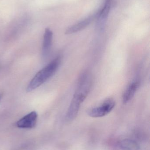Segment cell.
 I'll list each match as a JSON object with an SVG mask.
<instances>
[{
	"instance_id": "1",
	"label": "cell",
	"mask_w": 150,
	"mask_h": 150,
	"mask_svg": "<svg viewBox=\"0 0 150 150\" xmlns=\"http://www.w3.org/2000/svg\"><path fill=\"white\" fill-rule=\"evenodd\" d=\"M60 62L61 57L58 56L38 72L28 84L26 91H32L45 83L56 73Z\"/></svg>"
},
{
	"instance_id": "2",
	"label": "cell",
	"mask_w": 150,
	"mask_h": 150,
	"mask_svg": "<svg viewBox=\"0 0 150 150\" xmlns=\"http://www.w3.org/2000/svg\"><path fill=\"white\" fill-rule=\"evenodd\" d=\"M92 82V77L90 74L87 72L83 73L78 79L76 89L73 96L83 103L90 91Z\"/></svg>"
},
{
	"instance_id": "3",
	"label": "cell",
	"mask_w": 150,
	"mask_h": 150,
	"mask_svg": "<svg viewBox=\"0 0 150 150\" xmlns=\"http://www.w3.org/2000/svg\"><path fill=\"white\" fill-rule=\"evenodd\" d=\"M115 106V101L112 98H108L98 106L88 110L87 114L93 118L104 117L111 112Z\"/></svg>"
},
{
	"instance_id": "4",
	"label": "cell",
	"mask_w": 150,
	"mask_h": 150,
	"mask_svg": "<svg viewBox=\"0 0 150 150\" xmlns=\"http://www.w3.org/2000/svg\"><path fill=\"white\" fill-rule=\"evenodd\" d=\"M38 116L37 113L35 111H33L18 121L16 125L19 128H33L37 123Z\"/></svg>"
},
{
	"instance_id": "5",
	"label": "cell",
	"mask_w": 150,
	"mask_h": 150,
	"mask_svg": "<svg viewBox=\"0 0 150 150\" xmlns=\"http://www.w3.org/2000/svg\"><path fill=\"white\" fill-rule=\"evenodd\" d=\"M98 16L99 11L94 15L90 16L84 20L71 25L66 30L65 34L70 35L82 30L91 23L93 19H95L97 17H98Z\"/></svg>"
},
{
	"instance_id": "6",
	"label": "cell",
	"mask_w": 150,
	"mask_h": 150,
	"mask_svg": "<svg viewBox=\"0 0 150 150\" xmlns=\"http://www.w3.org/2000/svg\"><path fill=\"white\" fill-rule=\"evenodd\" d=\"M53 33L49 28L45 30L42 47V55L44 58L48 57L51 52L53 43Z\"/></svg>"
},
{
	"instance_id": "7",
	"label": "cell",
	"mask_w": 150,
	"mask_h": 150,
	"mask_svg": "<svg viewBox=\"0 0 150 150\" xmlns=\"http://www.w3.org/2000/svg\"><path fill=\"white\" fill-rule=\"evenodd\" d=\"M140 86V81L135 80L129 83L122 95V101L127 104L132 99Z\"/></svg>"
},
{
	"instance_id": "8",
	"label": "cell",
	"mask_w": 150,
	"mask_h": 150,
	"mask_svg": "<svg viewBox=\"0 0 150 150\" xmlns=\"http://www.w3.org/2000/svg\"><path fill=\"white\" fill-rule=\"evenodd\" d=\"M82 104L80 100L75 97H73L66 114V120L68 121H71L76 118Z\"/></svg>"
},
{
	"instance_id": "9",
	"label": "cell",
	"mask_w": 150,
	"mask_h": 150,
	"mask_svg": "<svg viewBox=\"0 0 150 150\" xmlns=\"http://www.w3.org/2000/svg\"><path fill=\"white\" fill-rule=\"evenodd\" d=\"M120 147L125 150H138L139 149V146L136 142L127 139L122 141Z\"/></svg>"
},
{
	"instance_id": "10",
	"label": "cell",
	"mask_w": 150,
	"mask_h": 150,
	"mask_svg": "<svg viewBox=\"0 0 150 150\" xmlns=\"http://www.w3.org/2000/svg\"><path fill=\"white\" fill-rule=\"evenodd\" d=\"M111 6V0H106L104 7L99 11V16L101 19L103 20L106 18L110 12Z\"/></svg>"
},
{
	"instance_id": "11",
	"label": "cell",
	"mask_w": 150,
	"mask_h": 150,
	"mask_svg": "<svg viewBox=\"0 0 150 150\" xmlns=\"http://www.w3.org/2000/svg\"><path fill=\"white\" fill-rule=\"evenodd\" d=\"M3 97V94L2 93H0V101H1V99Z\"/></svg>"
}]
</instances>
